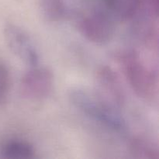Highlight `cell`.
I'll use <instances>...</instances> for the list:
<instances>
[{"label": "cell", "mask_w": 159, "mask_h": 159, "mask_svg": "<svg viewBox=\"0 0 159 159\" xmlns=\"http://www.w3.org/2000/svg\"><path fill=\"white\" fill-rule=\"evenodd\" d=\"M69 99L81 113L108 130L125 136L128 127L118 110L102 96H98L82 89H72Z\"/></svg>", "instance_id": "obj_1"}, {"label": "cell", "mask_w": 159, "mask_h": 159, "mask_svg": "<svg viewBox=\"0 0 159 159\" xmlns=\"http://www.w3.org/2000/svg\"><path fill=\"white\" fill-rule=\"evenodd\" d=\"M116 60L126 79L136 95L146 101H154L158 93V79L139 53L124 50L116 54Z\"/></svg>", "instance_id": "obj_2"}, {"label": "cell", "mask_w": 159, "mask_h": 159, "mask_svg": "<svg viewBox=\"0 0 159 159\" xmlns=\"http://www.w3.org/2000/svg\"><path fill=\"white\" fill-rule=\"evenodd\" d=\"M80 34L96 44H105L111 40L114 27L108 14L101 10H94L84 14L77 22Z\"/></svg>", "instance_id": "obj_3"}, {"label": "cell", "mask_w": 159, "mask_h": 159, "mask_svg": "<svg viewBox=\"0 0 159 159\" xmlns=\"http://www.w3.org/2000/svg\"><path fill=\"white\" fill-rule=\"evenodd\" d=\"M54 76L52 71L38 65L30 67L23 75L20 82V90L24 97L31 100H43L52 93Z\"/></svg>", "instance_id": "obj_4"}, {"label": "cell", "mask_w": 159, "mask_h": 159, "mask_svg": "<svg viewBox=\"0 0 159 159\" xmlns=\"http://www.w3.org/2000/svg\"><path fill=\"white\" fill-rule=\"evenodd\" d=\"M4 37L11 51L30 67L38 65V51L27 33L14 23H7L4 27Z\"/></svg>", "instance_id": "obj_5"}, {"label": "cell", "mask_w": 159, "mask_h": 159, "mask_svg": "<svg viewBox=\"0 0 159 159\" xmlns=\"http://www.w3.org/2000/svg\"><path fill=\"white\" fill-rule=\"evenodd\" d=\"M97 82L103 99L116 109L126 104V95L119 78L112 68L102 66L97 71Z\"/></svg>", "instance_id": "obj_6"}, {"label": "cell", "mask_w": 159, "mask_h": 159, "mask_svg": "<svg viewBox=\"0 0 159 159\" xmlns=\"http://www.w3.org/2000/svg\"><path fill=\"white\" fill-rule=\"evenodd\" d=\"M0 155L8 159H30L35 156L34 147L26 141L12 140L0 148Z\"/></svg>", "instance_id": "obj_7"}, {"label": "cell", "mask_w": 159, "mask_h": 159, "mask_svg": "<svg viewBox=\"0 0 159 159\" xmlns=\"http://www.w3.org/2000/svg\"><path fill=\"white\" fill-rule=\"evenodd\" d=\"M41 11L49 22H60L66 19L68 12L62 0H42Z\"/></svg>", "instance_id": "obj_8"}, {"label": "cell", "mask_w": 159, "mask_h": 159, "mask_svg": "<svg viewBox=\"0 0 159 159\" xmlns=\"http://www.w3.org/2000/svg\"><path fill=\"white\" fill-rule=\"evenodd\" d=\"M130 148L132 150V153L138 155V157L141 158H157L158 156L154 154L157 152L154 148H152L148 142L141 140L140 138L133 139L130 143Z\"/></svg>", "instance_id": "obj_9"}, {"label": "cell", "mask_w": 159, "mask_h": 159, "mask_svg": "<svg viewBox=\"0 0 159 159\" xmlns=\"http://www.w3.org/2000/svg\"><path fill=\"white\" fill-rule=\"evenodd\" d=\"M9 83V71L4 65L0 64V107L4 103L7 96Z\"/></svg>", "instance_id": "obj_10"}]
</instances>
